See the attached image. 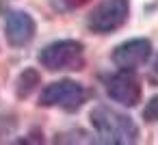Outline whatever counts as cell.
Wrapping results in <instances>:
<instances>
[{
    "instance_id": "obj_3",
    "label": "cell",
    "mask_w": 158,
    "mask_h": 145,
    "mask_svg": "<svg viewBox=\"0 0 158 145\" xmlns=\"http://www.w3.org/2000/svg\"><path fill=\"white\" fill-rule=\"evenodd\" d=\"M128 15H130V0H104L91 11L87 26L95 35H108L121 28Z\"/></svg>"
},
{
    "instance_id": "obj_10",
    "label": "cell",
    "mask_w": 158,
    "mask_h": 145,
    "mask_svg": "<svg viewBox=\"0 0 158 145\" xmlns=\"http://www.w3.org/2000/svg\"><path fill=\"white\" fill-rule=\"evenodd\" d=\"M87 0H52V7L56 11H72V9H76V7H80Z\"/></svg>"
},
{
    "instance_id": "obj_4",
    "label": "cell",
    "mask_w": 158,
    "mask_h": 145,
    "mask_svg": "<svg viewBox=\"0 0 158 145\" xmlns=\"http://www.w3.org/2000/svg\"><path fill=\"white\" fill-rule=\"evenodd\" d=\"M87 89L74 80H59L46 87L39 95L41 106H59L63 110H78L87 100Z\"/></svg>"
},
{
    "instance_id": "obj_8",
    "label": "cell",
    "mask_w": 158,
    "mask_h": 145,
    "mask_svg": "<svg viewBox=\"0 0 158 145\" xmlns=\"http://www.w3.org/2000/svg\"><path fill=\"white\" fill-rule=\"evenodd\" d=\"M37 82H39V74L35 69H24L20 74V78H18V95L20 97H28L35 91Z\"/></svg>"
},
{
    "instance_id": "obj_9",
    "label": "cell",
    "mask_w": 158,
    "mask_h": 145,
    "mask_svg": "<svg viewBox=\"0 0 158 145\" xmlns=\"http://www.w3.org/2000/svg\"><path fill=\"white\" fill-rule=\"evenodd\" d=\"M143 119L145 121H158V95L147 102V106L143 110Z\"/></svg>"
},
{
    "instance_id": "obj_11",
    "label": "cell",
    "mask_w": 158,
    "mask_h": 145,
    "mask_svg": "<svg viewBox=\"0 0 158 145\" xmlns=\"http://www.w3.org/2000/svg\"><path fill=\"white\" fill-rule=\"evenodd\" d=\"M149 80L152 82H158V59H156V63H154V67L149 72Z\"/></svg>"
},
{
    "instance_id": "obj_7",
    "label": "cell",
    "mask_w": 158,
    "mask_h": 145,
    "mask_svg": "<svg viewBox=\"0 0 158 145\" xmlns=\"http://www.w3.org/2000/svg\"><path fill=\"white\" fill-rule=\"evenodd\" d=\"M35 35V22L24 11H13L7 15V41L15 48L26 46Z\"/></svg>"
},
{
    "instance_id": "obj_2",
    "label": "cell",
    "mask_w": 158,
    "mask_h": 145,
    "mask_svg": "<svg viewBox=\"0 0 158 145\" xmlns=\"http://www.w3.org/2000/svg\"><path fill=\"white\" fill-rule=\"evenodd\" d=\"M39 61L44 67H48L52 72H63V69L78 72L85 65V50L78 41H72V39L56 41L41 50Z\"/></svg>"
},
{
    "instance_id": "obj_1",
    "label": "cell",
    "mask_w": 158,
    "mask_h": 145,
    "mask_svg": "<svg viewBox=\"0 0 158 145\" xmlns=\"http://www.w3.org/2000/svg\"><path fill=\"white\" fill-rule=\"evenodd\" d=\"M91 123L104 143H136L139 128L128 117L110 106H98L91 110Z\"/></svg>"
},
{
    "instance_id": "obj_6",
    "label": "cell",
    "mask_w": 158,
    "mask_h": 145,
    "mask_svg": "<svg viewBox=\"0 0 158 145\" xmlns=\"http://www.w3.org/2000/svg\"><path fill=\"white\" fill-rule=\"evenodd\" d=\"M152 54V44L147 39H130L121 46L115 48L113 52V63L119 69H134L143 65Z\"/></svg>"
},
{
    "instance_id": "obj_5",
    "label": "cell",
    "mask_w": 158,
    "mask_h": 145,
    "mask_svg": "<svg viewBox=\"0 0 158 145\" xmlns=\"http://www.w3.org/2000/svg\"><path fill=\"white\" fill-rule=\"evenodd\" d=\"M106 91L115 102H119L123 106H136L141 100V85H139L136 76L132 74V69H121V72L108 76Z\"/></svg>"
}]
</instances>
